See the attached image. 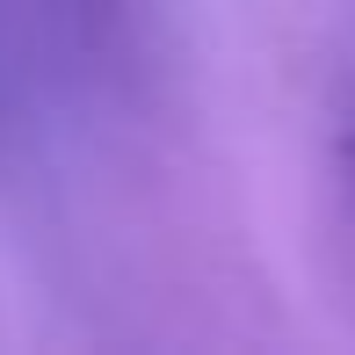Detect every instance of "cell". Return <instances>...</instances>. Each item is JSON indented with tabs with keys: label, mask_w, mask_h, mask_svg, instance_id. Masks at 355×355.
I'll use <instances>...</instances> for the list:
<instances>
[]
</instances>
